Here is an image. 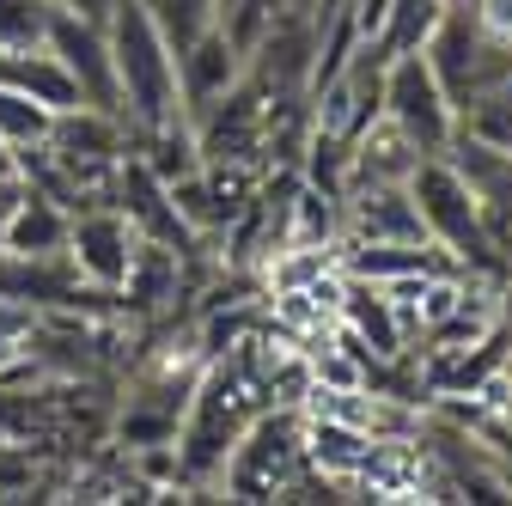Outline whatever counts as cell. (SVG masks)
<instances>
[{"label": "cell", "mask_w": 512, "mask_h": 506, "mask_svg": "<svg viewBox=\"0 0 512 506\" xmlns=\"http://www.w3.org/2000/svg\"><path fill=\"white\" fill-rule=\"evenodd\" d=\"M55 7H74V13H86V19H110L116 0H55Z\"/></svg>", "instance_id": "cell-17"}, {"label": "cell", "mask_w": 512, "mask_h": 506, "mask_svg": "<svg viewBox=\"0 0 512 506\" xmlns=\"http://www.w3.org/2000/svg\"><path fill=\"white\" fill-rule=\"evenodd\" d=\"M342 342H348V354L397 360V354H403V311H397V293L378 287V281H366V275H348V287H342Z\"/></svg>", "instance_id": "cell-10"}, {"label": "cell", "mask_w": 512, "mask_h": 506, "mask_svg": "<svg viewBox=\"0 0 512 506\" xmlns=\"http://www.w3.org/2000/svg\"><path fill=\"white\" fill-rule=\"evenodd\" d=\"M43 43L61 55V68L74 74V86H80L86 104L116 110V61H110V31H104V19H86V13H74V7H55Z\"/></svg>", "instance_id": "cell-7"}, {"label": "cell", "mask_w": 512, "mask_h": 506, "mask_svg": "<svg viewBox=\"0 0 512 506\" xmlns=\"http://www.w3.org/2000/svg\"><path fill=\"white\" fill-rule=\"evenodd\" d=\"M378 116L427 159V153H445L458 135V104L445 98V86L433 80L427 55L409 49V55H384V80H378Z\"/></svg>", "instance_id": "cell-4"}, {"label": "cell", "mask_w": 512, "mask_h": 506, "mask_svg": "<svg viewBox=\"0 0 512 506\" xmlns=\"http://www.w3.org/2000/svg\"><path fill=\"white\" fill-rule=\"evenodd\" d=\"M445 7H488V0H445Z\"/></svg>", "instance_id": "cell-20"}, {"label": "cell", "mask_w": 512, "mask_h": 506, "mask_svg": "<svg viewBox=\"0 0 512 506\" xmlns=\"http://www.w3.org/2000/svg\"><path fill=\"white\" fill-rule=\"evenodd\" d=\"M0 177H25V171H19V153H13V147H0Z\"/></svg>", "instance_id": "cell-18"}, {"label": "cell", "mask_w": 512, "mask_h": 506, "mask_svg": "<svg viewBox=\"0 0 512 506\" xmlns=\"http://www.w3.org/2000/svg\"><path fill=\"white\" fill-rule=\"evenodd\" d=\"M135 257H141V232L110 196L104 202H86L74 208V232H68V269L86 281V287H128L135 275Z\"/></svg>", "instance_id": "cell-6"}, {"label": "cell", "mask_w": 512, "mask_h": 506, "mask_svg": "<svg viewBox=\"0 0 512 506\" xmlns=\"http://www.w3.org/2000/svg\"><path fill=\"white\" fill-rule=\"evenodd\" d=\"M421 55H427L433 80L445 86V98H452L458 110L512 80V43H506L476 7H445L439 25L427 31Z\"/></svg>", "instance_id": "cell-3"}, {"label": "cell", "mask_w": 512, "mask_h": 506, "mask_svg": "<svg viewBox=\"0 0 512 506\" xmlns=\"http://www.w3.org/2000/svg\"><path fill=\"white\" fill-rule=\"evenodd\" d=\"M439 13H445V0H384V19H378L372 49L378 55H409V49H421L427 31L439 25Z\"/></svg>", "instance_id": "cell-13"}, {"label": "cell", "mask_w": 512, "mask_h": 506, "mask_svg": "<svg viewBox=\"0 0 512 506\" xmlns=\"http://www.w3.org/2000/svg\"><path fill=\"white\" fill-rule=\"evenodd\" d=\"M49 122H55V116H49L37 98H25L19 86L0 80V147H13V153L43 147V141H49Z\"/></svg>", "instance_id": "cell-14"}, {"label": "cell", "mask_w": 512, "mask_h": 506, "mask_svg": "<svg viewBox=\"0 0 512 506\" xmlns=\"http://www.w3.org/2000/svg\"><path fill=\"white\" fill-rule=\"evenodd\" d=\"M299 464H305V433H299V421L263 409V415L238 433V446L226 452L220 482H226V494H238V500H275V494L293 488Z\"/></svg>", "instance_id": "cell-5"}, {"label": "cell", "mask_w": 512, "mask_h": 506, "mask_svg": "<svg viewBox=\"0 0 512 506\" xmlns=\"http://www.w3.org/2000/svg\"><path fill=\"white\" fill-rule=\"evenodd\" d=\"M500 324H506V330H512V287H506V293H500Z\"/></svg>", "instance_id": "cell-19"}, {"label": "cell", "mask_w": 512, "mask_h": 506, "mask_svg": "<svg viewBox=\"0 0 512 506\" xmlns=\"http://www.w3.org/2000/svg\"><path fill=\"white\" fill-rule=\"evenodd\" d=\"M104 31H110V61H116V116L128 122V135L147 141L171 122H196L177 86V49L141 0H116Z\"/></svg>", "instance_id": "cell-1"}, {"label": "cell", "mask_w": 512, "mask_h": 506, "mask_svg": "<svg viewBox=\"0 0 512 506\" xmlns=\"http://www.w3.org/2000/svg\"><path fill=\"white\" fill-rule=\"evenodd\" d=\"M55 0H0V49H31L49 37Z\"/></svg>", "instance_id": "cell-15"}, {"label": "cell", "mask_w": 512, "mask_h": 506, "mask_svg": "<svg viewBox=\"0 0 512 506\" xmlns=\"http://www.w3.org/2000/svg\"><path fill=\"white\" fill-rule=\"evenodd\" d=\"M68 232H74V208L49 196V189L25 183L19 202L0 226V257H25V263H61L68 257Z\"/></svg>", "instance_id": "cell-9"}, {"label": "cell", "mask_w": 512, "mask_h": 506, "mask_svg": "<svg viewBox=\"0 0 512 506\" xmlns=\"http://www.w3.org/2000/svg\"><path fill=\"white\" fill-rule=\"evenodd\" d=\"M19 189H25V177H0V226H7V214H13V202H19Z\"/></svg>", "instance_id": "cell-16"}, {"label": "cell", "mask_w": 512, "mask_h": 506, "mask_svg": "<svg viewBox=\"0 0 512 506\" xmlns=\"http://www.w3.org/2000/svg\"><path fill=\"white\" fill-rule=\"evenodd\" d=\"M244 68H250V55L232 43L226 25H208L202 37H189L177 49V86H183L189 116H202L208 104H220L226 92H238L244 86Z\"/></svg>", "instance_id": "cell-8"}, {"label": "cell", "mask_w": 512, "mask_h": 506, "mask_svg": "<svg viewBox=\"0 0 512 506\" xmlns=\"http://www.w3.org/2000/svg\"><path fill=\"white\" fill-rule=\"evenodd\" d=\"M0 80L19 86L25 98H37L49 116L86 104V98H80V86H74V74L61 68V55H55L49 43H31V49H0Z\"/></svg>", "instance_id": "cell-12"}, {"label": "cell", "mask_w": 512, "mask_h": 506, "mask_svg": "<svg viewBox=\"0 0 512 506\" xmlns=\"http://www.w3.org/2000/svg\"><path fill=\"white\" fill-rule=\"evenodd\" d=\"M348 232L354 244H433L403 183H360L348 202Z\"/></svg>", "instance_id": "cell-11"}, {"label": "cell", "mask_w": 512, "mask_h": 506, "mask_svg": "<svg viewBox=\"0 0 512 506\" xmlns=\"http://www.w3.org/2000/svg\"><path fill=\"white\" fill-rule=\"evenodd\" d=\"M403 189H409V202H415V214H421L427 238H433V244H439L458 269H488V275H500V269H506V263L494 257V244H488V226H482V202H476V189L464 183V171L445 159V153L415 159V165H409V177H403Z\"/></svg>", "instance_id": "cell-2"}]
</instances>
